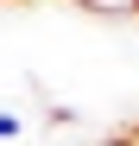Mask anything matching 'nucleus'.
Returning a JSON list of instances; mask_svg holds the SVG:
<instances>
[{
  "instance_id": "1",
  "label": "nucleus",
  "mask_w": 139,
  "mask_h": 146,
  "mask_svg": "<svg viewBox=\"0 0 139 146\" xmlns=\"http://www.w3.org/2000/svg\"><path fill=\"white\" fill-rule=\"evenodd\" d=\"M82 13H101V19H139V0H76Z\"/></svg>"
},
{
  "instance_id": "2",
  "label": "nucleus",
  "mask_w": 139,
  "mask_h": 146,
  "mask_svg": "<svg viewBox=\"0 0 139 146\" xmlns=\"http://www.w3.org/2000/svg\"><path fill=\"white\" fill-rule=\"evenodd\" d=\"M19 133H26V121H19V114H0V140H19Z\"/></svg>"
},
{
  "instance_id": "3",
  "label": "nucleus",
  "mask_w": 139,
  "mask_h": 146,
  "mask_svg": "<svg viewBox=\"0 0 139 146\" xmlns=\"http://www.w3.org/2000/svg\"><path fill=\"white\" fill-rule=\"evenodd\" d=\"M101 146H139V133H114V140H101Z\"/></svg>"
}]
</instances>
